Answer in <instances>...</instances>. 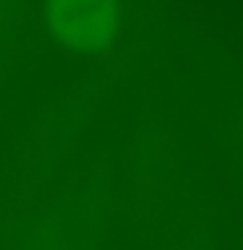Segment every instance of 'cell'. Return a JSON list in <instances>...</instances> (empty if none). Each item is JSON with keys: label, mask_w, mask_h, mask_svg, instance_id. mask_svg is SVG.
<instances>
[{"label": "cell", "mask_w": 243, "mask_h": 250, "mask_svg": "<svg viewBox=\"0 0 243 250\" xmlns=\"http://www.w3.org/2000/svg\"><path fill=\"white\" fill-rule=\"evenodd\" d=\"M52 34L76 50H94L107 44L115 31V11L107 3L92 0H60L47 5Z\"/></svg>", "instance_id": "6da1fadb"}]
</instances>
